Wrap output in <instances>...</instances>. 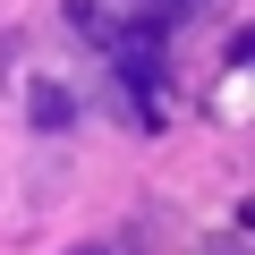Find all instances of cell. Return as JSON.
<instances>
[{"instance_id": "cell-2", "label": "cell", "mask_w": 255, "mask_h": 255, "mask_svg": "<svg viewBox=\"0 0 255 255\" xmlns=\"http://www.w3.org/2000/svg\"><path fill=\"white\" fill-rule=\"evenodd\" d=\"M68 255H119V247H68Z\"/></svg>"}, {"instance_id": "cell-1", "label": "cell", "mask_w": 255, "mask_h": 255, "mask_svg": "<svg viewBox=\"0 0 255 255\" xmlns=\"http://www.w3.org/2000/svg\"><path fill=\"white\" fill-rule=\"evenodd\" d=\"M26 111H34V128H43V136H60V128H77V94H68L60 77H43V85L26 94Z\"/></svg>"}, {"instance_id": "cell-3", "label": "cell", "mask_w": 255, "mask_h": 255, "mask_svg": "<svg viewBox=\"0 0 255 255\" xmlns=\"http://www.w3.org/2000/svg\"><path fill=\"white\" fill-rule=\"evenodd\" d=\"M170 9H196V0H170Z\"/></svg>"}]
</instances>
